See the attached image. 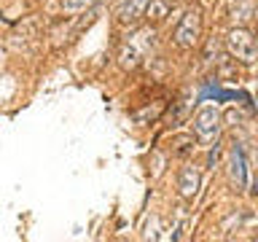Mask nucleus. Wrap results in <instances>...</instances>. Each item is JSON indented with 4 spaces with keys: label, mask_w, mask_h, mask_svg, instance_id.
Returning a JSON list of instances; mask_svg holds the SVG:
<instances>
[{
    "label": "nucleus",
    "mask_w": 258,
    "mask_h": 242,
    "mask_svg": "<svg viewBox=\"0 0 258 242\" xmlns=\"http://www.w3.org/2000/svg\"><path fill=\"white\" fill-rule=\"evenodd\" d=\"M229 51L237 56L239 62L250 65L255 59V38L247 30H231L229 32Z\"/></svg>",
    "instance_id": "f257e3e1"
},
{
    "label": "nucleus",
    "mask_w": 258,
    "mask_h": 242,
    "mask_svg": "<svg viewBox=\"0 0 258 242\" xmlns=\"http://www.w3.org/2000/svg\"><path fill=\"white\" fill-rule=\"evenodd\" d=\"M229 164H231V180H234V186H237V191H242V189L247 186V175H250V169H247L245 148H242L239 143H234V145H231Z\"/></svg>",
    "instance_id": "f03ea898"
},
{
    "label": "nucleus",
    "mask_w": 258,
    "mask_h": 242,
    "mask_svg": "<svg viewBox=\"0 0 258 242\" xmlns=\"http://www.w3.org/2000/svg\"><path fill=\"white\" fill-rule=\"evenodd\" d=\"M197 35H199V11H188V14H185V19L177 24L175 40L180 46H194V43H197Z\"/></svg>",
    "instance_id": "7ed1b4c3"
},
{
    "label": "nucleus",
    "mask_w": 258,
    "mask_h": 242,
    "mask_svg": "<svg viewBox=\"0 0 258 242\" xmlns=\"http://www.w3.org/2000/svg\"><path fill=\"white\" fill-rule=\"evenodd\" d=\"M197 135H199V140H210L215 132H218V110L215 108H205V110H199V116H197Z\"/></svg>",
    "instance_id": "20e7f679"
},
{
    "label": "nucleus",
    "mask_w": 258,
    "mask_h": 242,
    "mask_svg": "<svg viewBox=\"0 0 258 242\" xmlns=\"http://www.w3.org/2000/svg\"><path fill=\"white\" fill-rule=\"evenodd\" d=\"M145 6H148V0H121V6H118V19H121V22L137 19V16L145 11Z\"/></svg>",
    "instance_id": "39448f33"
},
{
    "label": "nucleus",
    "mask_w": 258,
    "mask_h": 242,
    "mask_svg": "<svg viewBox=\"0 0 258 242\" xmlns=\"http://www.w3.org/2000/svg\"><path fill=\"white\" fill-rule=\"evenodd\" d=\"M199 189V175H197V169L194 167H185L183 172H180V191H183V197H194Z\"/></svg>",
    "instance_id": "423d86ee"
},
{
    "label": "nucleus",
    "mask_w": 258,
    "mask_h": 242,
    "mask_svg": "<svg viewBox=\"0 0 258 242\" xmlns=\"http://www.w3.org/2000/svg\"><path fill=\"white\" fill-rule=\"evenodd\" d=\"M145 16H148L151 22H161L169 16V3L167 0H148V6H145Z\"/></svg>",
    "instance_id": "0eeeda50"
}]
</instances>
